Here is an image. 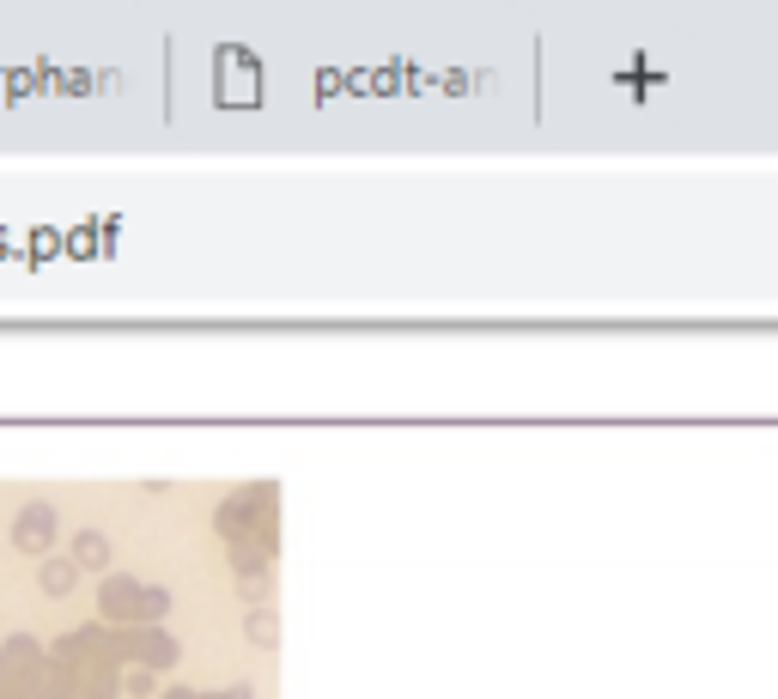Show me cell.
<instances>
[{
    "label": "cell",
    "instance_id": "cell-1",
    "mask_svg": "<svg viewBox=\"0 0 778 699\" xmlns=\"http://www.w3.org/2000/svg\"><path fill=\"white\" fill-rule=\"evenodd\" d=\"M49 529H55L49 505H31V511H19V523H13V541H19L25 554H43V548H49Z\"/></svg>",
    "mask_w": 778,
    "mask_h": 699
},
{
    "label": "cell",
    "instance_id": "cell-2",
    "mask_svg": "<svg viewBox=\"0 0 778 699\" xmlns=\"http://www.w3.org/2000/svg\"><path fill=\"white\" fill-rule=\"evenodd\" d=\"M67 578H73V572H67V560L43 566V590H55V596H61V590H67Z\"/></svg>",
    "mask_w": 778,
    "mask_h": 699
}]
</instances>
